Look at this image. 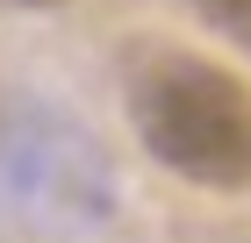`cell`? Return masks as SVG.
Listing matches in <instances>:
<instances>
[{"instance_id": "obj_1", "label": "cell", "mask_w": 251, "mask_h": 243, "mask_svg": "<svg viewBox=\"0 0 251 243\" xmlns=\"http://www.w3.org/2000/svg\"><path fill=\"white\" fill-rule=\"evenodd\" d=\"M129 122L158 165L208 193L251 186V79L194 50H151L129 72Z\"/></svg>"}, {"instance_id": "obj_2", "label": "cell", "mask_w": 251, "mask_h": 243, "mask_svg": "<svg viewBox=\"0 0 251 243\" xmlns=\"http://www.w3.org/2000/svg\"><path fill=\"white\" fill-rule=\"evenodd\" d=\"M194 7H201V22L223 29L237 50H251V0H194Z\"/></svg>"}, {"instance_id": "obj_3", "label": "cell", "mask_w": 251, "mask_h": 243, "mask_svg": "<svg viewBox=\"0 0 251 243\" xmlns=\"http://www.w3.org/2000/svg\"><path fill=\"white\" fill-rule=\"evenodd\" d=\"M7 7H65V0H7Z\"/></svg>"}]
</instances>
